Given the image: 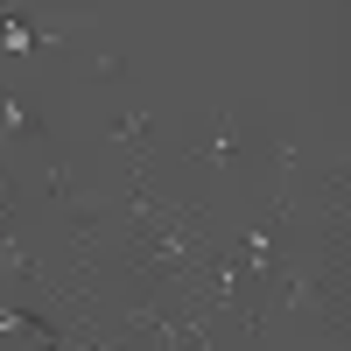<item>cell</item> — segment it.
Wrapping results in <instances>:
<instances>
[{
	"mask_svg": "<svg viewBox=\"0 0 351 351\" xmlns=\"http://www.w3.org/2000/svg\"><path fill=\"white\" fill-rule=\"evenodd\" d=\"M43 141H49V112L0 71V155L8 148H43Z\"/></svg>",
	"mask_w": 351,
	"mask_h": 351,
	"instance_id": "6da1fadb",
	"label": "cell"
},
{
	"mask_svg": "<svg viewBox=\"0 0 351 351\" xmlns=\"http://www.w3.org/2000/svg\"><path fill=\"white\" fill-rule=\"evenodd\" d=\"M120 77H127L120 49H92V56H84V84H120Z\"/></svg>",
	"mask_w": 351,
	"mask_h": 351,
	"instance_id": "7a4b0ae2",
	"label": "cell"
}]
</instances>
